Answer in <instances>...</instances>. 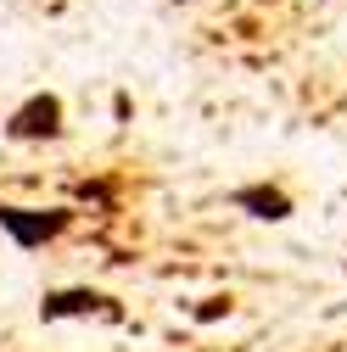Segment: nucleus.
I'll return each mask as SVG.
<instances>
[{"instance_id":"20e7f679","label":"nucleus","mask_w":347,"mask_h":352,"mask_svg":"<svg viewBox=\"0 0 347 352\" xmlns=\"http://www.w3.org/2000/svg\"><path fill=\"white\" fill-rule=\"evenodd\" d=\"M230 201L241 212H252V218H264V224H286V218H291V196L280 185H241Z\"/></svg>"},{"instance_id":"f257e3e1","label":"nucleus","mask_w":347,"mask_h":352,"mask_svg":"<svg viewBox=\"0 0 347 352\" xmlns=\"http://www.w3.org/2000/svg\"><path fill=\"white\" fill-rule=\"evenodd\" d=\"M67 224H73V207H12V201H0V230H6L12 246H23V252L56 241Z\"/></svg>"},{"instance_id":"7ed1b4c3","label":"nucleus","mask_w":347,"mask_h":352,"mask_svg":"<svg viewBox=\"0 0 347 352\" xmlns=\"http://www.w3.org/2000/svg\"><path fill=\"white\" fill-rule=\"evenodd\" d=\"M6 135H12V140H56V135H62V101H56L51 90L28 96V101L6 118Z\"/></svg>"},{"instance_id":"f03ea898","label":"nucleus","mask_w":347,"mask_h":352,"mask_svg":"<svg viewBox=\"0 0 347 352\" xmlns=\"http://www.w3.org/2000/svg\"><path fill=\"white\" fill-rule=\"evenodd\" d=\"M39 319H45V324H62V319H123V307L107 291L67 285V291H51L45 302H39Z\"/></svg>"}]
</instances>
